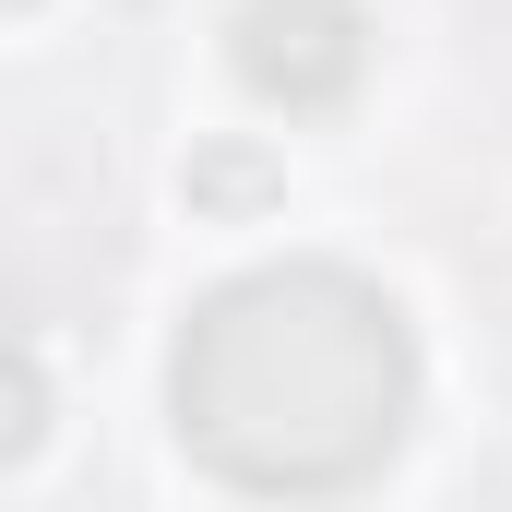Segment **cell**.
Segmentation results:
<instances>
[{
    "label": "cell",
    "instance_id": "6da1fadb",
    "mask_svg": "<svg viewBox=\"0 0 512 512\" xmlns=\"http://www.w3.org/2000/svg\"><path fill=\"white\" fill-rule=\"evenodd\" d=\"M179 453L251 501H346L405 453L417 334L346 262H262L179 322L167 358Z\"/></svg>",
    "mask_w": 512,
    "mask_h": 512
},
{
    "label": "cell",
    "instance_id": "7a4b0ae2",
    "mask_svg": "<svg viewBox=\"0 0 512 512\" xmlns=\"http://www.w3.org/2000/svg\"><path fill=\"white\" fill-rule=\"evenodd\" d=\"M227 60H239V84H251L262 108L322 120V108H346L358 72H370V12H358V0H239Z\"/></svg>",
    "mask_w": 512,
    "mask_h": 512
},
{
    "label": "cell",
    "instance_id": "3957f363",
    "mask_svg": "<svg viewBox=\"0 0 512 512\" xmlns=\"http://www.w3.org/2000/svg\"><path fill=\"white\" fill-rule=\"evenodd\" d=\"M12 12H36V0H12Z\"/></svg>",
    "mask_w": 512,
    "mask_h": 512
}]
</instances>
